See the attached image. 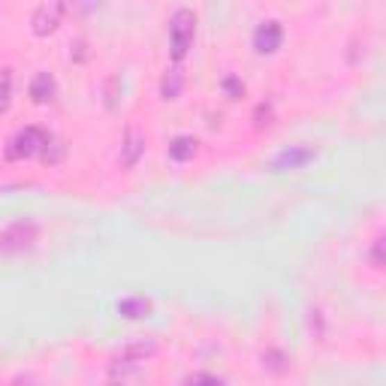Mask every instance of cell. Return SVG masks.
I'll return each mask as SVG.
<instances>
[{"instance_id": "1", "label": "cell", "mask_w": 386, "mask_h": 386, "mask_svg": "<svg viewBox=\"0 0 386 386\" xmlns=\"http://www.w3.org/2000/svg\"><path fill=\"white\" fill-rule=\"evenodd\" d=\"M193 33H196V15H193L190 10H178L169 22V42H172V58L175 60H181L184 55H187Z\"/></svg>"}, {"instance_id": "2", "label": "cell", "mask_w": 386, "mask_h": 386, "mask_svg": "<svg viewBox=\"0 0 386 386\" xmlns=\"http://www.w3.org/2000/svg\"><path fill=\"white\" fill-rule=\"evenodd\" d=\"M37 235H40V226L37 224H33V221H19V224L6 226V230L0 233V251H3V253L28 251V248H33Z\"/></svg>"}, {"instance_id": "3", "label": "cell", "mask_w": 386, "mask_h": 386, "mask_svg": "<svg viewBox=\"0 0 386 386\" xmlns=\"http://www.w3.org/2000/svg\"><path fill=\"white\" fill-rule=\"evenodd\" d=\"M46 139H49V133L42 127H24L10 139V145H6V157H10V160H24V157L40 154V148H42Z\"/></svg>"}, {"instance_id": "4", "label": "cell", "mask_w": 386, "mask_h": 386, "mask_svg": "<svg viewBox=\"0 0 386 386\" xmlns=\"http://www.w3.org/2000/svg\"><path fill=\"white\" fill-rule=\"evenodd\" d=\"M60 19H64V3H60V0H49V3L37 6V12H33V19H31V31L37 33V37H49V33L58 31Z\"/></svg>"}, {"instance_id": "5", "label": "cell", "mask_w": 386, "mask_h": 386, "mask_svg": "<svg viewBox=\"0 0 386 386\" xmlns=\"http://www.w3.org/2000/svg\"><path fill=\"white\" fill-rule=\"evenodd\" d=\"M280 40H284V31H280L278 22H266V24H260V28L253 31V49H257L260 55H271V51H278Z\"/></svg>"}, {"instance_id": "6", "label": "cell", "mask_w": 386, "mask_h": 386, "mask_svg": "<svg viewBox=\"0 0 386 386\" xmlns=\"http://www.w3.org/2000/svg\"><path fill=\"white\" fill-rule=\"evenodd\" d=\"M308 160H314V151L311 148H302V145H293L287 148V151H280L275 160H271V169L275 172H284V169H299Z\"/></svg>"}, {"instance_id": "7", "label": "cell", "mask_w": 386, "mask_h": 386, "mask_svg": "<svg viewBox=\"0 0 386 386\" xmlns=\"http://www.w3.org/2000/svg\"><path fill=\"white\" fill-rule=\"evenodd\" d=\"M142 151H145V136L139 133V130H127L124 145H121V163L136 166V160L142 157Z\"/></svg>"}, {"instance_id": "8", "label": "cell", "mask_w": 386, "mask_h": 386, "mask_svg": "<svg viewBox=\"0 0 386 386\" xmlns=\"http://www.w3.org/2000/svg\"><path fill=\"white\" fill-rule=\"evenodd\" d=\"M58 91V82H55V76L51 73H37L33 76V82H31V100L33 103H49L51 96H55Z\"/></svg>"}, {"instance_id": "9", "label": "cell", "mask_w": 386, "mask_h": 386, "mask_svg": "<svg viewBox=\"0 0 386 386\" xmlns=\"http://www.w3.org/2000/svg\"><path fill=\"white\" fill-rule=\"evenodd\" d=\"M157 353V344L151 338H142V341H133V344H127L121 350V359H130V362H139L142 365L145 359H151Z\"/></svg>"}, {"instance_id": "10", "label": "cell", "mask_w": 386, "mask_h": 386, "mask_svg": "<svg viewBox=\"0 0 386 386\" xmlns=\"http://www.w3.org/2000/svg\"><path fill=\"white\" fill-rule=\"evenodd\" d=\"M151 299H145V296H133V299H124L118 305V314L121 317H130V320H139V317H148L151 314Z\"/></svg>"}, {"instance_id": "11", "label": "cell", "mask_w": 386, "mask_h": 386, "mask_svg": "<svg viewBox=\"0 0 386 386\" xmlns=\"http://www.w3.org/2000/svg\"><path fill=\"white\" fill-rule=\"evenodd\" d=\"M181 85H184V78H181V69H166V76L160 78V96L163 100H178L181 96Z\"/></svg>"}, {"instance_id": "12", "label": "cell", "mask_w": 386, "mask_h": 386, "mask_svg": "<svg viewBox=\"0 0 386 386\" xmlns=\"http://www.w3.org/2000/svg\"><path fill=\"white\" fill-rule=\"evenodd\" d=\"M64 154H67V145H64V139H58V136H51L42 142L40 148V157H42V163H60L64 160Z\"/></svg>"}, {"instance_id": "13", "label": "cell", "mask_w": 386, "mask_h": 386, "mask_svg": "<svg viewBox=\"0 0 386 386\" xmlns=\"http://www.w3.org/2000/svg\"><path fill=\"white\" fill-rule=\"evenodd\" d=\"M193 154H196V139H193V136H178L169 145V157H172V160H178V163L190 160Z\"/></svg>"}, {"instance_id": "14", "label": "cell", "mask_w": 386, "mask_h": 386, "mask_svg": "<svg viewBox=\"0 0 386 386\" xmlns=\"http://www.w3.org/2000/svg\"><path fill=\"white\" fill-rule=\"evenodd\" d=\"M287 353H280V350H266L262 353V365L269 368V371H275V374H284L287 371Z\"/></svg>"}, {"instance_id": "15", "label": "cell", "mask_w": 386, "mask_h": 386, "mask_svg": "<svg viewBox=\"0 0 386 386\" xmlns=\"http://www.w3.org/2000/svg\"><path fill=\"white\" fill-rule=\"evenodd\" d=\"M10 94H12V69H0V112L10 109Z\"/></svg>"}, {"instance_id": "16", "label": "cell", "mask_w": 386, "mask_h": 386, "mask_svg": "<svg viewBox=\"0 0 386 386\" xmlns=\"http://www.w3.org/2000/svg\"><path fill=\"white\" fill-rule=\"evenodd\" d=\"M368 260H371L374 269H383V239H374V248L368 253Z\"/></svg>"}, {"instance_id": "17", "label": "cell", "mask_w": 386, "mask_h": 386, "mask_svg": "<svg viewBox=\"0 0 386 386\" xmlns=\"http://www.w3.org/2000/svg\"><path fill=\"white\" fill-rule=\"evenodd\" d=\"M184 383H224V377H217V374H187Z\"/></svg>"}, {"instance_id": "18", "label": "cell", "mask_w": 386, "mask_h": 386, "mask_svg": "<svg viewBox=\"0 0 386 386\" xmlns=\"http://www.w3.org/2000/svg\"><path fill=\"white\" fill-rule=\"evenodd\" d=\"M115 87H118V76H112V78H109V91H106V94H109V96H106V106H109V109H115V103H118V100H115Z\"/></svg>"}, {"instance_id": "19", "label": "cell", "mask_w": 386, "mask_h": 386, "mask_svg": "<svg viewBox=\"0 0 386 386\" xmlns=\"http://www.w3.org/2000/svg\"><path fill=\"white\" fill-rule=\"evenodd\" d=\"M226 91H230V96L235 100V96H242V94H244V87H242L239 82H235V78H226Z\"/></svg>"}]
</instances>
